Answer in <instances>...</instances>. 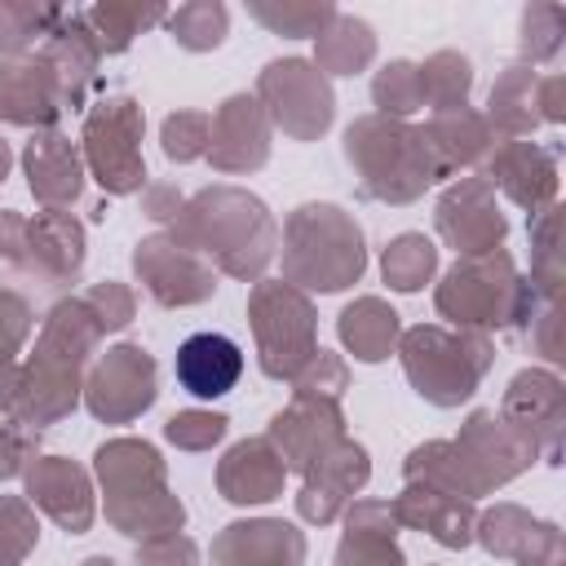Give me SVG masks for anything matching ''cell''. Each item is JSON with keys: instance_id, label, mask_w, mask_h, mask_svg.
<instances>
[{"instance_id": "34", "label": "cell", "mask_w": 566, "mask_h": 566, "mask_svg": "<svg viewBox=\"0 0 566 566\" xmlns=\"http://www.w3.org/2000/svg\"><path fill=\"white\" fill-rule=\"evenodd\" d=\"M80 13H84V27L93 31V40H97L102 57L124 53V49H128L146 27H155V22H164V18H168V9H164V4H137V0H102V4L80 9Z\"/></svg>"}, {"instance_id": "30", "label": "cell", "mask_w": 566, "mask_h": 566, "mask_svg": "<svg viewBox=\"0 0 566 566\" xmlns=\"http://www.w3.org/2000/svg\"><path fill=\"white\" fill-rule=\"evenodd\" d=\"M420 137H424V146H429V159H433L438 177H451V172H460V168L482 164V155H486L491 142H495L491 124H486L482 111H473V106L433 111V115L420 124Z\"/></svg>"}, {"instance_id": "22", "label": "cell", "mask_w": 566, "mask_h": 566, "mask_svg": "<svg viewBox=\"0 0 566 566\" xmlns=\"http://www.w3.org/2000/svg\"><path fill=\"white\" fill-rule=\"evenodd\" d=\"M212 566H305V531L283 517H239L212 535Z\"/></svg>"}, {"instance_id": "50", "label": "cell", "mask_w": 566, "mask_h": 566, "mask_svg": "<svg viewBox=\"0 0 566 566\" xmlns=\"http://www.w3.org/2000/svg\"><path fill=\"white\" fill-rule=\"evenodd\" d=\"M35 455H40V429H31L4 411L0 416V482L22 478Z\"/></svg>"}, {"instance_id": "19", "label": "cell", "mask_w": 566, "mask_h": 566, "mask_svg": "<svg viewBox=\"0 0 566 566\" xmlns=\"http://www.w3.org/2000/svg\"><path fill=\"white\" fill-rule=\"evenodd\" d=\"M482 177L531 217L557 203V155L531 137H495L482 155Z\"/></svg>"}, {"instance_id": "51", "label": "cell", "mask_w": 566, "mask_h": 566, "mask_svg": "<svg viewBox=\"0 0 566 566\" xmlns=\"http://www.w3.org/2000/svg\"><path fill=\"white\" fill-rule=\"evenodd\" d=\"M517 332H526V340H531L548 363H562V310H557V301L539 296Z\"/></svg>"}, {"instance_id": "59", "label": "cell", "mask_w": 566, "mask_h": 566, "mask_svg": "<svg viewBox=\"0 0 566 566\" xmlns=\"http://www.w3.org/2000/svg\"><path fill=\"white\" fill-rule=\"evenodd\" d=\"M80 566H119V562H115V557H106V553H93V557H84Z\"/></svg>"}, {"instance_id": "58", "label": "cell", "mask_w": 566, "mask_h": 566, "mask_svg": "<svg viewBox=\"0 0 566 566\" xmlns=\"http://www.w3.org/2000/svg\"><path fill=\"white\" fill-rule=\"evenodd\" d=\"M9 168H13V146H9L4 137H0V181L9 177Z\"/></svg>"}, {"instance_id": "56", "label": "cell", "mask_w": 566, "mask_h": 566, "mask_svg": "<svg viewBox=\"0 0 566 566\" xmlns=\"http://www.w3.org/2000/svg\"><path fill=\"white\" fill-rule=\"evenodd\" d=\"M539 119L544 124L566 119V75H539Z\"/></svg>"}, {"instance_id": "47", "label": "cell", "mask_w": 566, "mask_h": 566, "mask_svg": "<svg viewBox=\"0 0 566 566\" xmlns=\"http://www.w3.org/2000/svg\"><path fill=\"white\" fill-rule=\"evenodd\" d=\"M226 429H230V420L221 411H203V407H186L164 420V438L177 451H212L226 438Z\"/></svg>"}, {"instance_id": "28", "label": "cell", "mask_w": 566, "mask_h": 566, "mask_svg": "<svg viewBox=\"0 0 566 566\" xmlns=\"http://www.w3.org/2000/svg\"><path fill=\"white\" fill-rule=\"evenodd\" d=\"M62 93H57V80L53 71L44 66L40 53H27V57H9L0 62V119L4 124H18V128H57V115H62Z\"/></svg>"}, {"instance_id": "18", "label": "cell", "mask_w": 566, "mask_h": 566, "mask_svg": "<svg viewBox=\"0 0 566 566\" xmlns=\"http://www.w3.org/2000/svg\"><path fill=\"white\" fill-rule=\"evenodd\" d=\"M265 438L283 455L287 473H310L323 451H332L345 438V411L336 398H314V394H292L283 411L270 416Z\"/></svg>"}, {"instance_id": "27", "label": "cell", "mask_w": 566, "mask_h": 566, "mask_svg": "<svg viewBox=\"0 0 566 566\" xmlns=\"http://www.w3.org/2000/svg\"><path fill=\"white\" fill-rule=\"evenodd\" d=\"M394 513H398V526H411L442 548H469L473 544L478 504L460 500L451 491H438L424 482H402V491L394 495Z\"/></svg>"}, {"instance_id": "39", "label": "cell", "mask_w": 566, "mask_h": 566, "mask_svg": "<svg viewBox=\"0 0 566 566\" xmlns=\"http://www.w3.org/2000/svg\"><path fill=\"white\" fill-rule=\"evenodd\" d=\"M168 35L186 49V53H208L230 35V9L221 0H190L168 9Z\"/></svg>"}, {"instance_id": "16", "label": "cell", "mask_w": 566, "mask_h": 566, "mask_svg": "<svg viewBox=\"0 0 566 566\" xmlns=\"http://www.w3.org/2000/svg\"><path fill=\"white\" fill-rule=\"evenodd\" d=\"M22 495L31 500L35 513L57 522L66 535H84L97 517L93 473L66 455H35L22 473Z\"/></svg>"}, {"instance_id": "14", "label": "cell", "mask_w": 566, "mask_h": 566, "mask_svg": "<svg viewBox=\"0 0 566 566\" xmlns=\"http://www.w3.org/2000/svg\"><path fill=\"white\" fill-rule=\"evenodd\" d=\"M133 274L150 292V301H159L164 310L203 305L217 292V270L199 252L172 243L168 234L137 239V248H133Z\"/></svg>"}, {"instance_id": "44", "label": "cell", "mask_w": 566, "mask_h": 566, "mask_svg": "<svg viewBox=\"0 0 566 566\" xmlns=\"http://www.w3.org/2000/svg\"><path fill=\"white\" fill-rule=\"evenodd\" d=\"M40 544V517L27 495H0V566H22Z\"/></svg>"}, {"instance_id": "2", "label": "cell", "mask_w": 566, "mask_h": 566, "mask_svg": "<svg viewBox=\"0 0 566 566\" xmlns=\"http://www.w3.org/2000/svg\"><path fill=\"white\" fill-rule=\"evenodd\" d=\"M535 460L539 451L495 407H478L464 416L455 438H433L411 447L402 460V482H424L460 500H482L504 482L522 478Z\"/></svg>"}, {"instance_id": "26", "label": "cell", "mask_w": 566, "mask_h": 566, "mask_svg": "<svg viewBox=\"0 0 566 566\" xmlns=\"http://www.w3.org/2000/svg\"><path fill=\"white\" fill-rule=\"evenodd\" d=\"M283 482H287V464H283V455L274 451V442L265 433L234 442L217 460V491H221V500H230L239 509L279 500Z\"/></svg>"}, {"instance_id": "35", "label": "cell", "mask_w": 566, "mask_h": 566, "mask_svg": "<svg viewBox=\"0 0 566 566\" xmlns=\"http://www.w3.org/2000/svg\"><path fill=\"white\" fill-rule=\"evenodd\" d=\"M380 274H385V283H389L394 292H402V296L420 292V287L433 283V274H438V243L424 239L420 230L394 234V239L385 243V252H380Z\"/></svg>"}, {"instance_id": "54", "label": "cell", "mask_w": 566, "mask_h": 566, "mask_svg": "<svg viewBox=\"0 0 566 566\" xmlns=\"http://www.w3.org/2000/svg\"><path fill=\"white\" fill-rule=\"evenodd\" d=\"M27 256V217L18 208H0V261L22 270Z\"/></svg>"}, {"instance_id": "29", "label": "cell", "mask_w": 566, "mask_h": 566, "mask_svg": "<svg viewBox=\"0 0 566 566\" xmlns=\"http://www.w3.org/2000/svg\"><path fill=\"white\" fill-rule=\"evenodd\" d=\"M172 371L190 398H221L243 376V349L221 332H195L177 345Z\"/></svg>"}, {"instance_id": "9", "label": "cell", "mask_w": 566, "mask_h": 566, "mask_svg": "<svg viewBox=\"0 0 566 566\" xmlns=\"http://www.w3.org/2000/svg\"><path fill=\"white\" fill-rule=\"evenodd\" d=\"M142 133H146V111L128 93L102 97L97 106L84 111V128H80L84 172L106 195H142L146 190Z\"/></svg>"}, {"instance_id": "13", "label": "cell", "mask_w": 566, "mask_h": 566, "mask_svg": "<svg viewBox=\"0 0 566 566\" xmlns=\"http://www.w3.org/2000/svg\"><path fill=\"white\" fill-rule=\"evenodd\" d=\"M433 226L438 239L455 248V256H486L509 239V217L500 212V199L482 172H469L438 195Z\"/></svg>"}, {"instance_id": "37", "label": "cell", "mask_w": 566, "mask_h": 566, "mask_svg": "<svg viewBox=\"0 0 566 566\" xmlns=\"http://www.w3.org/2000/svg\"><path fill=\"white\" fill-rule=\"evenodd\" d=\"M566 265H562V203H548L531 221V287L548 301L562 296Z\"/></svg>"}, {"instance_id": "32", "label": "cell", "mask_w": 566, "mask_h": 566, "mask_svg": "<svg viewBox=\"0 0 566 566\" xmlns=\"http://www.w3.org/2000/svg\"><path fill=\"white\" fill-rule=\"evenodd\" d=\"M495 137H531L544 119H539V71L526 62H509L500 71V80L491 84L486 97V115Z\"/></svg>"}, {"instance_id": "38", "label": "cell", "mask_w": 566, "mask_h": 566, "mask_svg": "<svg viewBox=\"0 0 566 566\" xmlns=\"http://www.w3.org/2000/svg\"><path fill=\"white\" fill-rule=\"evenodd\" d=\"M66 9L44 0H0V62L27 57V49L57 27Z\"/></svg>"}, {"instance_id": "5", "label": "cell", "mask_w": 566, "mask_h": 566, "mask_svg": "<svg viewBox=\"0 0 566 566\" xmlns=\"http://www.w3.org/2000/svg\"><path fill=\"white\" fill-rule=\"evenodd\" d=\"M345 164L358 177V190L376 203H416L438 177L420 124L389 119V115H358L345 128Z\"/></svg>"}, {"instance_id": "10", "label": "cell", "mask_w": 566, "mask_h": 566, "mask_svg": "<svg viewBox=\"0 0 566 566\" xmlns=\"http://www.w3.org/2000/svg\"><path fill=\"white\" fill-rule=\"evenodd\" d=\"M256 102L270 115V128H283L292 142H318L336 119L332 80L310 57H274L256 75Z\"/></svg>"}, {"instance_id": "23", "label": "cell", "mask_w": 566, "mask_h": 566, "mask_svg": "<svg viewBox=\"0 0 566 566\" xmlns=\"http://www.w3.org/2000/svg\"><path fill=\"white\" fill-rule=\"evenodd\" d=\"M22 172H27V186L35 195L40 208L49 212H71L84 195V155H80V142H71L62 128H40L31 133L27 150H22Z\"/></svg>"}, {"instance_id": "7", "label": "cell", "mask_w": 566, "mask_h": 566, "mask_svg": "<svg viewBox=\"0 0 566 566\" xmlns=\"http://www.w3.org/2000/svg\"><path fill=\"white\" fill-rule=\"evenodd\" d=\"M398 363L411 389L433 407H460L478 394L482 376L495 363L486 332H460L442 323H416L398 336Z\"/></svg>"}, {"instance_id": "8", "label": "cell", "mask_w": 566, "mask_h": 566, "mask_svg": "<svg viewBox=\"0 0 566 566\" xmlns=\"http://www.w3.org/2000/svg\"><path fill=\"white\" fill-rule=\"evenodd\" d=\"M248 327L256 340V363L270 380H292L318 349V310L301 287H292L283 279L252 283Z\"/></svg>"}, {"instance_id": "46", "label": "cell", "mask_w": 566, "mask_h": 566, "mask_svg": "<svg viewBox=\"0 0 566 566\" xmlns=\"http://www.w3.org/2000/svg\"><path fill=\"white\" fill-rule=\"evenodd\" d=\"M332 566H407V557H402L394 531H358V526H345Z\"/></svg>"}, {"instance_id": "17", "label": "cell", "mask_w": 566, "mask_h": 566, "mask_svg": "<svg viewBox=\"0 0 566 566\" xmlns=\"http://www.w3.org/2000/svg\"><path fill=\"white\" fill-rule=\"evenodd\" d=\"M270 115L256 102V93H230L217 111H212V128H208V164L212 172L226 177H248L256 168L270 164Z\"/></svg>"}, {"instance_id": "24", "label": "cell", "mask_w": 566, "mask_h": 566, "mask_svg": "<svg viewBox=\"0 0 566 566\" xmlns=\"http://www.w3.org/2000/svg\"><path fill=\"white\" fill-rule=\"evenodd\" d=\"M84 256H88L84 221H75L71 212H49V208L27 217V256H22L27 274H35L53 287H66L80 279Z\"/></svg>"}, {"instance_id": "1", "label": "cell", "mask_w": 566, "mask_h": 566, "mask_svg": "<svg viewBox=\"0 0 566 566\" xmlns=\"http://www.w3.org/2000/svg\"><path fill=\"white\" fill-rule=\"evenodd\" d=\"M172 243L199 252L217 274L256 283L279 256V221L261 195L217 181L181 203V212L164 230Z\"/></svg>"}, {"instance_id": "20", "label": "cell", "mask_w": 566, "mask_h": 566, "mask_svg": "<svg viewBox=\"0 0 566 566\" xmlns=\"http://www.w3.org/2000/svg\"><path fill=\"white\" fill-rule=\"evenodd\" d=\"M367 478H371L367 447L345 433V438H340L332 451H323V455L314 460V469L301 478V491H296V513H301V522H310V526H332V522L349 509V500L367 486Z\"/></svg>"}, {"instance_id": "48", "label": "cell", "mask_w": 566, "mask_h": 566, "mask_svg": "<svg viewBox=\"0 0 566 566\" xmlns=\"http://www.w3.org/2000/svg\"><path fill=\"white\" fill-rule=\"evenodd\" d=\"M292 385V394H314V398H345V389H349V367H345V358L336 354V349H314L310 354V363L287 380Z\"/></svg>"}, {"instance_id": "6", "label": "cell", "mask_w": 566, "mask_h": 566, "mask_svg": "<svg viewBox=\"0 0 566 566\" xmlns=\"http://www.w3.org/2000/svg\"><path fill=\"white\" fill-rule=\"evenodd\" d=\"M539 292L526 274H517V261L495 248L486 256H455V265L433 287V310L460 327V332H500L522 327Z\"/></svg>"}, {"instance_id": "4", "label": "cell", "mask_w": 566, "mask_h": 566, "mask_svg": "<svg viewBox=\"0 0 566 566\" xmlns=\"http://www.w3.org/2000/svg\"><path fill=\"white\" fill-rule=\"evenodd\" d=\"M283 283L310 292H345L367 270V239L340 203H301L279 230Z\"/></svg>"}, {"instance_id": "33", "label": "cell", "mask_w": 566, "mask_h": 566, "mask_svg": "<svg viewBox=\"0 0 566 566\" xmlns=\"http://www.w3.org/2000/svg\"><path fill=\"white\" fill-rule=\"evenodd\" d=\"M376 62V31L367 18L358 13H340L314 35V66L332 80V75H358Z\"/></svg>"}, {"instance_id": "49", "label": "cell", "mask_w": 566, "mask_h": 566, "mask_svg": "<svg viewBox=\"0 0 566 566\" xmlns=\"http://www.w3.org/2000/svg\"><path fill=\"white\" fill-rule=\"evenodd\" d=\"M80 296H84V305L93 310V318L102 323V332H124V327L133 323V314H137V296H133V287L119 283V279H102V283L84 287Z\"/></svg>"}, {"instance_id": "15", "label": "cell", "mask_w": 566, "mask_h": 566, "mask_svg": "<svg viewBox=\"0 0 566 566\" xmlns=\"http://www.w3.org/2000/svg\"><path fill=\"white\" fill-rule=\"evenodd\" d=\"M500 416L539 451V460L562 464V433H566V385L553 367H522L504 398Z\"/></svg>"}, {"instance_id": "3", "label": "cell", "mask_w": 566, "mask_h": 566, "mask_svg": "<svg viewBox=\"0 0 566 566\" xmlns=\"http://www.w3.org/2000/svg\"><path fill=\"white\" fill-rule=\"evenodd\" d=\"M93 473L106 495V522L128 539H159L186 526V504L168 486V464L146 438H106L93 451Z\"/></svg>"}, {"instance_id": "43", "label": "cell", "mask_w": 566, "mask_h": 566, "mask_svg": "<svg viewBox=\"0 0 566 566\" xmlns=\"http://www.w3.org/2000/svg\"><path fill=\"white\" fill-rule=\"evenodd\" d=\"M562 40H566V9L562 4H526L522 9V62L535 66V62H553L562 53Z\"/></svg>"}, {"instance_id": "36", "label": "cell", "mask_w": 566, "mask_h": 566, "mask_svg": "<svg viewBox=\"0 0 566 566\" xmlns=\"http://www.w3.org/2000/svg\"><path fill=\"white\" fill-rule=\"evenodd\" d=\"M102 336H106V332H102V323L93 318V310L84 305V296H66V301H57V305L44 314V323H40V336H35V340L57 345V349H66V354H75V358L93 363V354H97Z\"/></svg>"}, {"instance_id": "41", "label": "cell", "mask_w": 566, "mask_h": 566, "mask_svg": "<svg viewBox=\"0 0 566 566\" xmlns=\"http://www.w3.org/2000/svg\"><path fill=\"white\" fill-rule=\"evenodd\" d=\"M248 13L270 27L274 35H292V40H314L332 18L336 4L332 0H252Z\"/></svg>"}, {"instance_id": "40", "label": "cell", "mask_w": 566, "mask_h": 566, "mask_svg": "<svg viewBox=\"0 0 566 566\" xmlns=\"http://www.w3.org/2000/svg\"><path fill=\"white\" fill-rule=\"evenodd\" d=\"M420 84H424V106L429 111H451V106H469V88H473V62L455 49H438L420 62Z\"/></svg>"}, {"instance_id": "57", "label": "cell", "mask_w": 566, "mask_h": 566, "mask_svg": "<svg viewBox=\"0 0 566 566\" xmlns=\"http://www.w3.org/2000/svg\"><path fill=\"white\" fill-rule=\"evenodd\" d=\"M13 389H18V358L0 354V416H4L9 402H13Z\"/></svg>"}, {"instance_id": "55", "label": "cell", "mask_w": 566, "mask_h": 566, "mask_svg": "<svg viewBox=\"0 0 566 566\" xmlns=\"http://www.w3.org/2000/svg\"><path fill=\"white\" fill-rule=\"evenodd\" d=\"M181 190L172 186V181H146V190H142V212L150 217V221H172L177 212H181Z\"/></svg>"}, {"instance_id": "42", "label": "cell", "mask_w": 566, "mask_h": 566, "mask_svg": "<svg viewBox=\"0 0 566 566\" xmlns=\"http://www.w3.org/2000/svg\"><path fill=\"white\" fill-rule=\"evenodd\" d=\"M371 102L376 115L389 119H411L416 111H424V84H420V62L394 57L371 75Z\"/></svg>"}, {"instance_id": "11", "label": "cell", "mask_w": 566, "mask_h": 566, "mask_svg": "<svg viewBox=\"0 0 566 566\" xmlns=\"http://www.w3.org/2000/svg\"><path fill=\"white\" fill-rule=\"evenodd\" d=\"M159 398V363L150 349L119 340L106 354H97L84 371V407L102 424H133L142 411H150Z\"/></svg>"}, {"instance_id": "53", "label": "cell", "mask_w": 566, "mask_h": 566, "mask_svg": "<svg viewBox=\"0 0 566 566\" xmlns=\"http://www.w3.org/2000/svg\"><path fill=\"white\" fill-rule=\"evenodd\" d=\"M27 336H31V305H27V296L13 292V287H0V354L18 358Z\"/></svg>"}, {"instance_id": "31", "label": "cell", "mask_w": 566, "mask_h": 566, "mask_svg": "<svg viewBox=\"0 0 566 566\" xmlns=\"http://www.w3.org/2000/svg\"><path fill=\"white\" fill-rule=\"evenodd\" d=\"M336 336L358 363H385L398 349L402 318L385 296H354L336 314Z\"/></svg>"}, {"instance_id": "25", "label": "cell", "mask_w": 566, "mask_h": 566, "mask_svg": "<svg viewBox=\"0 0 566 566\" xmlns=\"http://www.w3.org/2000/svg\"><path fill=\"white\" fill-rule=\"evenodd\" d=\"M40 57H44V66L57 80L62 106L66 111H80L84 97H88V88L97 84V66H102V49H97L93 31L84 27V13L80 9H66L57 18V27L40 44Z\"/></svg>"}, {"instance_id": "12", "label": "cell", "mask_w": 566, "mask_h": 566, "mask_svg": "<svg viewBox=\"0 0 566 566\" xmlns=\"http://www.w3.org/2000/svg\"><path fill=\"white\" fill-rule=\"evenodd\" d=\"M84 371H88L84 358L35 340V349L18 363V389H13L9 416L31 424V429L66 420L84 398Z\"/></svg>"}, {"instance_id": "45", "label": "cell", "mask_w": 566, "mask_h": 566, "mask_svg": "<svg viewBox=\"0 0 566 566\" xmlns=\"http://www.w3.org/2000/svg\"><path fill=\"white\" fill-rule=\"evenodd\" d=\"M208 128H212V115L208 111H172L159 124V146H164V155L172 164L203 159L208 155Z\"/></svg>"}, {"instance_id": "21", "label": "cell", "mask_w": 566, "mask_h": 566, "mask_svg": "<svg viewBox=\"0 0 566 566\" xmlns=\"http://www.w3.org/2000/svg\"><path fill=\"white\" fill-rule=\"evenodd\" d=\"M473 539L491 557H509L517 566H566V539L557 522L535 517L522 504H495L478 513Z\"/></svg>"}, {"instance_id": "52", "label": "cell", "mask_w": 566, "mask_h": 566, "mask_svg": "<svg viewBox=\"0 0 566 566\" xmlns=\"http://www.w3.org/2000/svg\"><path fill=\"white\" fill-rule=\"evenodd\" d=\"M133 566H199V544L181 531L159 535V539H142L133 553Z\"/></svg>"}]
</instances>
